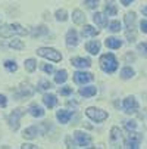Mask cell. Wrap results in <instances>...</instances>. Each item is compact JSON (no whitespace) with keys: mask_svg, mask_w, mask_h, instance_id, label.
<instances>
[{"mask_svg":"<svg viewBox=\"0 0 147 149\" xmlns=\"http://www.w3.org/2000/svg\"><path fill=\"white\" fill-rule=\"evenodd\" d=\"M100 68L104 71V72H108V74H113L118 67H119V62L116 59V56L113 53H104L100 56Z\"/></svg>","mask_w":147,"mask_h":149,"instance_id":"obj_1","label":"cell"},{"mask_svg":"<svg viewBox=\"0 0 147 149\" xmlns=\"http://www.w3.org/2000/svg\"><path fill=\"white\" fill-rule=\"evenodd\" d=\"M28 31L19 24H9L6 27H3L0 30V36L5 37V38H9V37H13V36H27Z\"/></svg>","mask_w":147,"mask_h":149,"instance_id":"obj_2","label":"cell"},{"mask_svg":"<svg viewBox=\"0 0 147 149\" xmlns=\"http://www.w3.org/2000/svg\"><path fill=\"white\" fill-rule=\"evenodd\" d=\"M141 142H143V136L140 133H135V130H133V132L128 133L127 139L124 140V145L128 149H138Z\"/></svg>","mask_w":147,"mask_h":149,"instance_id":"obj_3","label":"cell"},{"mask_svg":"<svg viewBox=\"0 0 147 149\" xmlns=\"http://www.w3.org/2000/svg\"><path fill=\"white\" fill-rule=\"evenodd\" d=\"M37 55H40L41 58L50 59L53 62H60L62 61L60 52H57V50H55L52 47H40V49H37Z\"/></svg>","mask_w":147,"mask_h":149,"instance_id":"obj_4","label":"cell"},{"mask_svg":"<svg viewBox=\"0 0 147 149\" xmlns=\"http://www.w3.org/2000/svg\"><path fill=\"white\" fill-rule=\"evenodd\" d=\"M86 115L90 118V120H93V121H96V123H103L104 120H108V112L106 111H103V109H100V108H87V111H86Z\"/></svg>","mask_w":147,"mask_h":149,"instance_id":"obj_5","label":"cell"},{"mask_svg":"<svg viewBox=\"0 0 147 149\" xmlns=\"http://www.w3.org/2000/svg\"><path fill=\"white\" fill-rule=\"evenodd\" d=\"M122 108H124L125 112L130 114V115L135 114L138 111V102H137V99L134 96H127L124 99V102H122Z\"/></svg>","mask_w":147,"mask_h":149,"instance_id":"obj_6","label":"cell"},{"mask_svg":"<svg viewBox=\"0 0 147 149\" xmlns=\"http://www.w3.org/2000/svg\"><path fill=\"white\" fill-rule=\"evenodd\" d=\"M32 93H34V89L30 86V84H21V86L15 90L13 96H15L16 100H21V99H25V97L32 96Z\"/></svg>","mask_w":147,"mask_h":149,"instance_id":"obj_7","label":"cell"},{"mask_svg":"<svg viewBox=\"0 0 147 149\" xmlns=\"http://www.w3.org/2000/svg\"><path fill=\"white\" fill-rule=\"evenodd\" d=\"M24 109L22 108H18V109H15L10 115H9V127L13 130V132H16L18 129H19V120H21V117L24 115Z\"/></svg>","mask_w":147,"mask_h":149,"instance_id":"obj_8","label":"cell"},{"mask_svg":"<svg viewBox=\"0 0 147 149\" xmlns=\"http://www.w3.org/2000/svg\"><path fill=\"white\" fill-rule=\"evenodd\" d=\"M75 140L78 143V146L81 148H90L91 145V136L87 133H82V132H75Z\"/></svg>","mask_w":147,"mask_h":149,"instance_id":"obj_9","label":"cell"},{"mask_svg":"<svg viewBox=\"0 0 147 149\" xmlns=\"http://www.w3.org/2000/svg\"><path fill=\"white\" fill-rule=\"evenodd\" d=\"M94 75L91 72H84V71H78L74 74V81L77 84H86V83H90L93 81Z\"/></svg>","mask_w":147,"mask_h":149,"instance_id":"obj_10","label":"cell"},{"mask_svg":"<svg viewBox=\"0 0 147 149\" xmlns=\"http://www.w3.org/2000/svg\"><path fill=\"white\" fill-rule=\"evenodd\" d=\"M71 63L74 67H77V68H90V65H91V61L90 59H87V58H72L71 59Z\"/></svg>","mask_w":147,"mask_h":149,"instance_id":"obj_11","label":"cell"},{"mask_svg":"<svg viewBox=\"0 0 147 149\" xmlns=\"http://www.w3.org/2000/svg\"><path fill=\"white\" fill-rule=\"evenodd\" d=\"M125 25H127V30H133L135 28V22H137V15L135 12H128V13H125Z\"/></svg>","mask_w":147,"mask_h":149,"instance_id":"obj_12","label":"cell"},{"mask_svg":"<svg viewBox=\"0 0 147 149\" xmlns=\"http://www.w3.org/2000/svg\"><path fill=\"white\" fill-rule=\"evenodd\" d=\"M93 21L96 22V25H99L100 28H104L108 25V16L104 13H100V12H96L93 15Z\"/></svg>","mask_w":147,"mask_h":149,"instance_id":"obj_13","label":"cell"},{"mask_svg":"<svg viewBox=\"0 0 147 149\" xmlns=\"http://www.w3.org/2000/svg\"><path fill=\"white\" fill-rule=\"evenodd\" d=\"M104 45L109 49H119V47H122V40L118 37H108L104 40Z\"/></svg>","mask_w":147,"mask_h":149,"instance_id":"obj_14","label":"cell"},{"mask_svg":"<svg viewBox=\"0 0 147 149\" xmlns=\"http://www.w3.org/2000/svg\"><path fill=\"white\" fill-rule=\"evenodd\" d=\"M56 118L60 121V124H66L72 118V112L71 111H65V109H60V111L56 112Z\"/></svg>","mask_w":147,"mask_h":149,"instance_id":"obj_15","label":"cell"},{"mask_svg":"<svg viewBox=\"0 0 147 149\" xmlns=\"http://www.w3.org/2000/svg\"><path fill=\"white\" fill-rule=\"evenodd\" d=\"M66 45L69 47H75L78 45V34L75 30H69L66 34Z\"/></svg>","mask_w":147,"mask_h":149,"instance_id":"obj_16","label":"cell"},{"mask_svg":"<svg viewBox=\"0 0 147 149\" xmlns=\"http://www.w3.org/2000/svg\"><path fill=\"white\" fill-rule=\"evenodd\" d=\"M86 49L88 53L91 55H97L100 52V43L97 40H91V41H87V45H86Z\"/></svg>","mask_w":147,"mask_h":149,"instance_id":"obj_17","label":"cell"},{"mask_svg":"<svg viewBox=\"0 0 147 149\" xmlns=\"http://www.w3.org/2000/svg\"><path fill=\"white\" fill-rule=\"evenodd\" d=\"M97 93V87L96 86H88V87H81L79 89V95L84 97H93Z\"/></svg>","mask_w":147,"mask_h":149,"instance_id":"obj_18","label":"cell"},{"mask_svg":"<svg viewBox=\"0 0 147 149\" xmlns=\"http://www.w3.org/2000/svg\"><path fill=\"white\" fill-rule=\"evenodd\" d=\"M99 30H96L94 27H91V25H84V28H82V37L84 38H88V37H96V36H99Z\"/></svg>","mask_w":147,"mask_h":149,"instance_id":"obj_19","label":"cell"},{"mask_svg":"<svg viewBox=\"0 0 147 149\" xmlns=\"http://www.w3.org/2000/svg\"><path fill=\"white\" fill-rule=\"evenodd\" d=\"M134 75H135V71H134L131 67H124V68L121 70V74H119V77H121L122 80H131Z\"/></svg>","mask_w":147,"mask_h":149,"instance_id":"obj_20","label":"cell"},{"mask_svg":"<svg viewBox=\"0 0 147 149\" xmlns=\"http://www.w3.org/2000/svg\"><path fill=\"white\" fill-rule=\"evenodd\" d=\"M72 21L78 25H82L84 22H86V15H84L79 9H77V10L72 12Z\"/></svg>","mask_w":147,"mask_h":149,"instance_id":"obj_21","label":"cell"},{"mask_svg":"<svg viewBox=\"0 0 147 149\" xmlns=\"http://www.w3.org/2000/svg\"><path fill=\"white\" fill-rule=\"evenodd\" d=\"M118 13V8L113 2H108L106 6H104V15L106 16H116Z\"/></svg>","mask_w":147,"mask_h":149,"instance_id":"obj_22","label":"cell"},{"mask_svg":"<svg viewBox=\"0 0 147 149\" xmlns=\"http://www.w3.org/2000/svg\"><path fill=\"white\" fill-rule=\"evenodd\" d=\"M122 139V132H121V129L119 127H112L110 129V142L112 143H116V142H119Z\"/></svg>","mask_w":147,"mask_h":149,"instance_id":"obj_23","label":"cell"},{"mask_svg":"<svg viewBox=\"0 0 147 149\" xmlns=\"http://www.w3.org/2000/svg\"><path fill=\"white\" fill-rule=\"evenodd\" d=\"M43 102H44V105L47 106V108H55L56 103H57V99H56L55 95H44Z\"/></svg>","mask_w":147,"mask_h":149,"instance_id":"obj_24","label":"cell"},{"mask_svg":"<svg viewBox=\"0 0 147 149\" xmlns=\"http://www.w3.org/2000/svg\"><path fill=\"white\" fill-rule=\"evenodd\" d=\"M30 114L32 117H35V118H40V117L44 115V109L41 108V106H38V105H31L30 106Z\"/></svg>","mask_w":147,"mask_h":149,"instance_id":"obj_25","label":"cell"},{"mask_svg":"<svg viewBox=\"0 0 147 149\" xmlns=\"http://www.w3.org/2000/svg\"><path fill=\"white\" fill-rule=\"evenodd\" d=\"M37 133H38V130H37V127H30V129H27V130H24V133H22V136H24V139H35L37 137Z\"/></svg>","mask_w":147,"mask_h":149,"instance_id":"obj_26","label":"cell"},{"mask_svg":"<svg viewBox=\"0 0 147 149\" xmlns=\"http://www.w3.org/2000/svg\"><path fill=\"white\" fill-rule=\"evenodd\" d=\"M66 78H68V72H66L65 70H60V71H57L56 75H55V83L62 84V83L66 81Z\"/></svg>","mask_w":147,"mask_h":149,"instance_id":"obj_27","label":"cell"},{"mask_svg":"<svg viewBox=\"0 0 147 149\" xmlns=\"http://www.w3.org/2000/svg\"><path fill=\"white\" fill-rule=\"evenodd\" d=\"M46 34H49V28H46L44 25L35 27V28L32 30V33H31V36H32V37H38V36H46Z\"/></svg>","mask_w":147,"mask_h":149,"instance_id":"obj_28","label":"cell"},{"mask_svg":"<svg viewBox=\"0 0 147 149\" xmlns=\"http://www.w3.org/2000/svg\"><path fill=\"white\" fill-rule=\"evenodd\" d=\"M108 30L110 31V33H119L121 30H122V25H121V22L119 21H110V22L108 24Z\"/></svg>","mask_w":147,"mask_h":149,"instance_id":"obj_29","label":"cell"},{"mask_svg":"<svg viewBox=\"0 0 147 149\" xmlns=\"http://www.w3.org/2000/svg\"><path fill=\"white\" fill-rule=\"evenodd\" d=\"M24 67H25V70L28 72H32L37 68V62H35V59H27L25 63H24Z\"/></svg>","mask_w":147,"mask_h":149,"instance_id":"obj_30","label":"cell"},{"mask_svg":"<svg viewBox=\"0 0 147 149\" xmlns=\"http://www.w3.org/2000/svg\"><path fill=\"white\" fill-rule=\"evenodd\" d=\"M137 52L140 53V56L147 58V41H143V43L137 45Z\"/></svg>","mask_w":147,"mask_h":149,"instance_id":"obj_31","label":"cell"},{"mask_svg":"<svg viewBox=\"0 0 147 149\" xmlns=\"http://www.w3.org/2000/svg\"><path fill=\"white\" fill-rule=\"evenodd\" d=\"M9 46H10L12 49H16V50H22V49H25V45H24L21 40H12L10 43H9Z\"/></svg>","mask_w":147,"mask_h":149,"instance_id":"obj_32","label":"cell"},{"mask_svg":"<svg viewBox=\"0 0 147 149\" xmlns=\"http://www.w3.org/2000/svg\"><path fill=\"white\" fill-rule=\"evenodd\" d=\"M56 19L60 21V22H65V21L68 19V13H66V10H65V9H59V10L56 12Z\"/></svg>","mask_w":147,"mask_h":149,"instance_id":"obj_33","label":"cell"},{"mask_svg":"<svg viewBox=\"0 0 147 149\" xmlns=\"http://www.w3.org/2000/svg\"><path fill=\"white\" fill-rule=\"evenodd\" d=\"M127 40H128V43H134V41L137 40L135 28H133V30H127Z\"/></svg>","mask_w":147,"mask_h":149,"instance_id":"obj_34","label":"cell"},{"mask_svg":"<svg viewBox=\"0 0 147 149\" xmlns=\"http://www.w3.org/2000/svg\"><path fill=\"white\" fill-rule=\"evenodd\" d=\"M84 5H86L87 9H97L99 0H84Z\"/></svg>","mask_w":147,"mask_h":149,"instance_id":"obj_35","label":"cell"},{"mask_svg":"<svg viewBox=\"0 0 147 149\" xmlns=\"http://www.w3.org/2000/svg\"><path fill=\"white\" fill-rule=\"evenodd\" d=\"M5 68H6L9 72H15V71L18 70L16 63H15L13 61H6V62H5Z\"/></svg>","mask_w":147,"mask_h":149,"instance_id":"obj_36","label":"cell"},{"mask_svg":"<svg viewBox=\"0 0 147 149\" xmlns=\"http://www.w3.org/2000/svg\"><path fill=\"white\" fill-rule=\"evenodd\" d=\"M125 129H127L128 132H133L137 129V121L134 120H128V121H125Z\"/></svg>","mask_w":147,"mask_h":149,"instance_id":"obj_37","label":"cell"},{"mask_svg":"<svg viewBox=\"0 0 147 149\" xmlns=\"http://www.w3.org/2000/svg\"><path fill=\"white\" fill-rule=\"evenodd\" d=\"M38 87H40V90H50V89H52V83H49V81H41V83L38 84Z\"/></svg>","mask_w":147,"mask_h":149,"instance_id":"obj_38","label":"cell"},{"mask_svg":"<svg viewBox=\"0 0 147 149\" xmlns=\"http://www.w3.org/2000/svg\"><path fill=\"white\" fill-rule=\"evenodd\" d=\"M140 31L143 34H147V19H141V22H140Z\"/></svg>","mask_w":147,"mask_h":149,"instance_id":"obj_39","label":"cell"},{"mask_svg":"<svg viewBox=\"0 0 147 149\" xmlns=\"http://www.w3.org/2000/svg\"><path fill=\"white\" fill-rule=\"evenodd\" d=\"M59 93H60L62 96H68V95L72 93V87H63V89L59 90Z\"/></svg>","mask_w":147,"mask_h":149,"instance_id":"obj_40","label":"cell"},{"mask_svg":"<svg viewBox=\"0 0 147 149\" xmlns=\"http://www.w3.org/2000/svg\"><path fill=\"white\" fill-rule=\"evenodd\" d=\"M41 68H43V71H44V72H47V74H52V72L55 71L53 65H50V63H49V65H47V63H44V65L41 67Z\"/></svg>","mask_w":147,"mask_h":149,"instance_id":"obj_41","label":"cell"},{"mask_svg":"<svg viewBox=\"0 0 147 149\" xmlns=\"http://www.w3.org/2000/svg\"><path fill=\"white\" fill-rule=\"evenodd\" d=\"M8 105V100H6V96L5 95H0V106H3V108H5V106Z\"/></svg>","mask_w":147,"mask_h":149,"instance_id":"obj_42","label":"cell"},{"mask_svg":"<svg viewBox=\"0 0 147 149\" xmlns=\"http://www.w3.org/2000/svg\"><path fill=\"white\" fill-rule=\"evenodd\" d=\"M125 59H127V62H134V59H135V56L133 55V53H127V55H125Z\"/></svg>","mask_w":147,"mask_h":149,"instance_id":"obj_43","label":"cell"},{"mask_svg":"<svg viewBox=\"0 0 147 149\" xmlns=\"http://www.w3.org/2000/svg\"><path fill=\"white\" fill-rule=\"evenodd\" d=\"M21 148H22V149H35L37 146H35V145H30V143H24Z\"/></svg>","mask_w":147,"mask_h":149,"instance_id":"obj_44","label":"cell"},{"mask_svg":"<svg viewBox=\"0 0 147 149\" xmlns=\"http://www.w3.org/2000/svg\"><path fill=\"white\" fill-rule=\"evenodd\" d=\"M133 2H134V0H121V5L122 6H130Z\"/></svg>","mask_w":147,"mask_h":149,"instance_id":"obj_45","label":"cell"},{"mask_svg":"<svg viewBox=\"0 0 147 149\" xmlns=\"http://www.w3.org/2000/svg\"><path fill=\"white\" fill-rule=\"evenodd\" d=\"M141 13H143V15H144V16H147V5H146V6H143V8H141Z\"/></svg>","mask_w":147,"mask_h":149,"instance_id":"obj_46","label":"cell"}]
</instances>
